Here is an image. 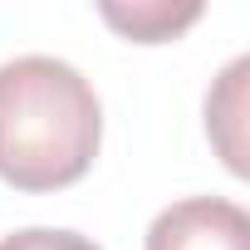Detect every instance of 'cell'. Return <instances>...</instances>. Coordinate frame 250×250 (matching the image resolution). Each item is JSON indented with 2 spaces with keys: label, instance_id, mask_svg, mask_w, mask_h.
I'll return each mask as SVG.
<instances>
[{
  "label": "cell",
  "instance_id": "3",
  "mask_svg": "<svg viewBox=\"0 0 250 250\" xmlns=\"http://www.w3.org/2000/svg\"><path fill=\"white\" fill-rule=\"evenodd\" d=\"M201 15V5H167V0H143V5H103V20L113 30H123L138 44H162L172 35H182L191 20Z\"/></svg>",
  "mask_w": 250,
  "mask_h": 250
},
{
  "label": "cell",
  "instance_id": "1",
  "mask_svg": "<svg viewBox=\"0 0 250 250\" xmlns=\"http://www.w3.org/2000/svg\"><path fill=\"white\" fill-rule=\"evenodd\" d=\"M103 138V108L93 83L49 54L0 64V177L15 191L74 187Z\"/></svg>",
  "mask_w": 250,
  "mask_h": 250
},
{
  "label": "cell",
  "instance_id": "4",
  "mask_svg": "<svg viewBox=\"0 0 250 250\" xmlns=\"http://www.w3.org/2000/svg\"><path fill=\"white\" fill-rule=\"evenodd\" d=\"M0 250H98L93 240H83V235H74V230H15V235H5L0 240Z\"/></svg>",
  "mask_w": 250,
  "mask_h": 250
},
{
  "label": "cell",
  "instance_id": "2",
  "mask_svg": "<svg viewBox=\"0 0 250 250\" xmlns=\"http://www.w3.org/2000/svg\"><path fill=\"white\" fill-rule=\"evenodd\" d=\"M147 250H250V216L226 196H187L152 221Z\"/></svg>",
  "mask_w": 250,
  "mask_h": 250
}]
</instances>
